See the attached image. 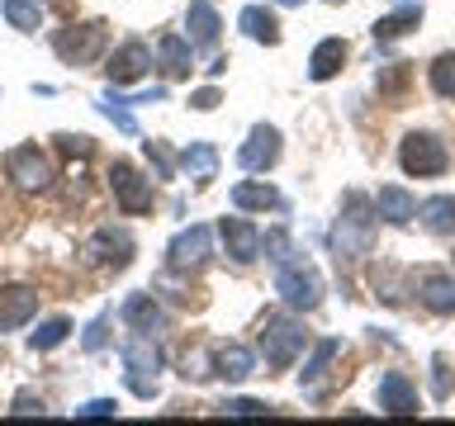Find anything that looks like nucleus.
Listing matches in <instances>:
<instances>
[{"instance_id": "obj_1", "label": "nucleus", "mask_w": 455, "mask_h": 426, "mask_svg": "<svg viewBox=\"0 0 455 426\" xmlns=\"http://www.w3.org/2000/svg\"><path fill=\"white\" fill-rule=\"evenodd\" d=\"M375 227H379V213H375V199H365L361 190H347L341 199V218L332 223V251L337 261H361V256L375 251Z\"/></svg>"}, {"instance_id": "obj_2", "label": "nucleus", "mask_w": 455, "mask_h": 426, "mask_svg": "<svg viewBox=\"0 0 455 426\" xmlns=\"http://www.w3.org/2000/svg\"><path fill=\"white\" fill-rule=\"evenodd\" d=\"M261 355H266V365L270 369H290L299 355L308 351V327L299 322V318H290V312H275V318H266L261 322Z\"/></svg>"}, {"instance_id": "obj_3", "label": "nucleus", "mask_w": 455, "mask_h": 426, "mask_svg": "<svg viewBox=\"0 0 455 426\" xmlns=\"http://www.w3.org/2000/svg\"><path fill=\"white\" fill-rule=\"evenodd\" d=\"M275 294H280V304H284V308L313 312V308L323 304V275L304 261V256H294V261H284V265H280Z\"/></svg>"}, {"instance_id": "obj_4", "label": "nucleus", "mask_w": 455, "mask_h": 426, "mask_svg": "<svg viewBox=\"0 0 455 426\" xmlns=\"http://www.w3.org/2000/svg\"><path fill=\"white\" fill-rule=\"evenodd\" d=\"M398 166H403L408 176H418V180L446 176L451 170V147L436 133H403V142H398Z\"/></svg>"}, {"instance_id": "obj_5", "label": "nucleus", "mask_w": 455, "mask_h": 426, "mask_svg": "<svg viewBox=\"0 0 455 426\" xmlns=\"http://www.w3.org/2000/svg\"><path fill=\"white\" fill-rule=\"evenodd\" d=\"M105 43H109V34H105V24H100V20L67 24V28H57V34H52V48H57V57H62L67 67H91V62H100Z\"/></svg>"}, {"instance_id": "obj_6", "label": "nucleus", "mask_w": 455, "mask_h": 426, "mask_svg": "<svg viewBox=\"0 0 455 426\" xmlns=\"http://www.w3.org/2000/svg\"><path fill=\"white\" fill-rule=\"evenodd\" d=\"M124 379L128 389H133L138 398H152L156 393V379H162V351L152 346V336H138L124 346Z\"/></svg>"}, {"instance_id": "obj_7", "label": "nucleus", "mask_w": 455, "mask_h": 426, "mask_svg": "<svg viewBox=\"0 0 455 426\" xmlns=\"http://www.w3.org/2000/svg\"><path fill=\"white\" fill-rule=\"evenodd\" d=\"M109 190H114V204H119L124 213H152V199H156V190H152V180L142 176V170L133 166V162H114L109 166Z\"/></svg>"}, {"instance_id": "obj_8", "label": "nucleus", "mask_w": 455, "mask_h": 426, "mask_svg": "<svg viewBox=\"0 0 455 426\" xmlns=\"http://www.w3.org/2000/svg\"><path fill=\"white\" fill-rule=\"evenodd\" d=\"M280 152H284L280 128H275V123H256L251 133H247V142L237 147V166L251 170V176H266V170L280 162Z\"/></svg>"}, {"instance_id": "obj_9", "label": "nucleus", "mask_w": 455, "mask_h": 426, "mask_svg": "<svg viewBox=\"0 0 455 426\" xmlns=\"http://www.w3.org/2000/svg\"><path fill=\"white\" fill-rule=\"evenodd\" d=\"M148 71H152V48L142 38H128L105 57V76H109L114 91H119V85H138Z\"/></svg>"}, {"instance_id": "obj_10", "label": "nucleus", "mask_w": 455, "mask_h": 426, "mask_svg": "<svg viewBox=\"0 0 455 426\" xmlns=\"http://www.w3.org/2000/svg\"><path fill=\"white\" fill-rule=\"evenodd\" d=\"M213 256V227L204 223H195V227H185V233L171 237V247H166V265L171 270H199Z\"/></svg>"}, {"instance_id": "obj_11", "label": "nucleus", "mask_w": 455, "mask_h": 426, "mask_svg": "<svg viewBox=\"0 0 455 426\" xmlns=\"http://www.w3.org/2000/svg\"><path fill=\"white\" fill-rule=\"evenodd\" d=\"M85 265H114V270H124L128 261H133V237L124 233V227H100V233L85 237Z\"/></svg>"}, {"instance_id": "obj_12", "label": "nucleus", "mask_w": 455, "mask_h": 426, "mask_svg": "<svg viewBox=\"0 0 455 426\" xmlns=\"http://www.w3.org/2000/svg\"><path fill=\"white\" fill-rule=\"evenodd\" d=\"M5 176L20 190H48L52 185V162L38 147H10L5 152Z\"/></svg>"}, {"instance_id": "obj_13", "label": "nucleus", "mask_w": 455, "mask_h": 426, "mask_svg": "<svg viewBox=\"0 0 455 426\" xmlns=\"http://www.w3.org/2000/svg\"><path fill=\"white\" fill-rule=\"evenodd\" d=\"M219 237H223V247L237 265H251L256 256H261V227H256L251 218H223Z\"/></svg>"}, {"instance_id": "obj_14", "label": "nucleus", "mask_w": 455, "mask_h": 426, "mask_svg": "<svg viewBox=\"0 0 455 426\" xmlns=\"http://www.w3.org/2000/svg\"><path fill=\"white\" fill-rule=\"evenodd\" d=\"M119 318L128 322V332H138V336L166 332V308L156 304L152 294H128V298H124V308H119Z\"/></svg>"}, {"instance_id": "obj_15", "label": "nucleus", "mask_w": 455, "mask_h": 426, "mask_svg": "<svg viewBox=\"0 0 455 426\" xmlns=\"http://www.w3.org/2000/svg\"><path fill=\"white\" fill-rule=\"evenodd\" d=\"M418 304L436 318H451L455 312V275L446 270H422L418 275Z\"/></svg>"}, {"instance_id": "obj_16", "label": "nucleus", "mask_w": 455, "mask_h": 426, "mask_svg": "<svg viewBox=\"0 0 455 426\" xmlns=\"http://www.w3.org/2000/svg\"><path fill=\"white\" fill-rule=\"evenodd\" d=\"M185 28H190V48L195 52H213L219 48V34H223V20H219V10H213L209 0H190Z\"/></svg>"}, {"instance_id": "obj_17", "label": "nucleus", "mask_w": 455, "mask_h": 426, "mask_svg": "<svg viewBox=\"0 0 455 426\" xmlns=\"http://www.w3.org/2000/svg\"><path fill=\"white\" fill-rule=\"evenodd\" d=\"M379 412H389V417H418V389H412L408 375H398V369H389V375L379 379Z\"/></svg>"}, {"instance_id": "obj_18", "label": "nucleus", "mask_w": 455, "mask_h": 426, "mask_svg": "<svg viewBox=\"0 0 455 426\" xmlns=\"http://www.w3.org/2000/svg\"><path fill=\"white\" fill-rule=\"evenodd\" d=\"M38 312V289L28 284H0V332H14Z\"/></svg>"}, {"instance_id": "obj_19", "label": "nucleus", "mask_w": 455, "mask_h": 426, "mask_svg": "<svg viewBox=\"0 0 455 426\" xmlns=\"http://www.w3.org/2000/svg\"><path fill=\"white\" fill-rule=\"evenodd\" d=\"M375 213L389 227H408L412 218H418V199H412L403 185H379V194H375Z\"/></svg>"}, {"instance_id": "obj_20", "label": "nucleus", "mask_w": 455, "mask_h": 426, "mask_svg": "<svg viewBox=\"0 0 455 426\" xmlns=\"http://www.w3.org/2000/svg\"><path fill=\"white\" fill-rule=\"evenodd\" d=\"M233 209L237 213H270V209H284V199L275 185L266 180H237L233 185Z\"/></svg>"}, {"instance_id": "obj_21", "label": "nucleus", "mask_w": 455, "mask_h": 426, "mask_svg": "<svg viewBox=\"0 0 455 426\" xmlns=\"http://www.w3.org/2000/svg\"><path fill=\"white\" fill-rule=\"evenodd\" d=\"M213 375L228 383H247L256 375V355L247 346H237V341H228V346L213 351Z\"/></svg>"}, {"instance_id": "obj_22", "label": "nucleus", "mask_w": 455, "mask_h": 426, "mask_svg": "<svg viewBox=\"0 0 455 426\" xmlns=\"http://www.w3.org/2000/svg\"><path fill=\"white\" fill-rule=\"evenodd\" d=\"M347 57H351L347 38H323L318 48H313V57H308V81H332L337 71L347 67Z\"/></svg>"}, {"instance_id": "obj_23", "label": "nucleus", "mask_w": 455, "mask_h": 426, "mask_svg": "<svg viewBox=\"0 0 455 426\" xmlns=\"http://www.w3.org/2000/svg\"><path fill=\"white\" fill-rule=\"evenodd\" d=\"M237 28L251 43H266V48H275V43H280V20L270 14V0H266V5H247V10H242L237 14Z\"/></svg>"}, {"instance_id": "obj_24", "label": "nucleus", "mask_w": 455, "mask_h": 426, "mask_svg": "<svg viewBox=\"0 0 455 426\" xmlns=\"http://www.w3.org/2000/svg\"><path fill=\"white\" fill-rule=\"evenodd\" d=\"M418 223L432 237H455V199L451 194H432L418 204Z\"/></svg>"}, {"instance_id": "obj_25", "label": "nucleus", "mask_w": 455, "mask_h": 426, "mask_svg": "<svg viewBox=\"0 0 455 426\" xmlns=\"http://www.w3.org/2000/svg\"><path fill=\"white\" fill-rule=\"evenodd\" d=\"M156 57H162L166 76H190V67H195V48H190V38H180V34L156 38Z\"/></svg>"}, {"instance_id": "obj_26", "label": "nucleus", "mask_w": 455, "mask_h": 426, "mask_svg": "<svg viewBox=\"0 0 455 426\" xmlns=\"http://www.w3.org/2000/svg\"><path fill=\"white\" fill-rule=\"evenodd\" d=\"M180 166L190 170L195 185L219 180V147H213V142H190V147L180 152Z\"/></svg>"}, {"instance_id": "obj_27", "label": "nucleus", "mask_w": 455, "mask_h": 426, "mask_svg": "<svg viewBox=\"0 0 455 426\" xmlns=\"http://www.w3.org/2000/svg\"><path fill=\"white\" fill-rule=\"evenodd\" d=\"M422 24V5H403V10H394V14H384V20H375V43H398V38H408L412 28Z\"/></svg>"}, {"instance_id": "obj_28", "label": "nucleus", "mask_w": 455, "mask_h": 426, "mask_svg": "<svg viewBox=\"0 0 455 426\" xmlns=\"http://www.w3.org/2000/svg\"><path fill=\"white\" fill-rule=\"evenodd\" d=\"M337 355H341V336L318 341V346H313V355H308V365H304V375H299V383H304V389H318V379L327 375V365H332Z\"/></svg>"}, {"instance_id": "obj_29", "label": "nucleus", "mask_w": 455, "mask_h": 426, "mask_svg": "<svg viewBox=\"0 0 455 426\" xmlns=\"http://www.w3.org/2000/svg\"><path fill=\"white\" fill-rule=\"evenodd\" d=\"M0 14L10 20V28L34 34V28L43 24V0H0Z\"/></svg>"}, {"instance_id": "obj_30", "label": "nucleus", "mask_w": 455, "mask_h": 426, "mask_svg": "<svg viewBox=\"0 0 455 426\" xmlns=\"http://www.w3.org/2000/svg\"><path fill=\"white\" fill-rule=\"evenodd\" d=\"M427 85H432L441 99H455V52L432 57V67H427Z\"/></svg>"}, {"instance_id": "obj_31", "label": "nucleus", "mask_w": 455, "mask_h": 426, "mask_svg": "<svg viewBox=\"0 0 455 426\" xmlns=\"http://www.w3.org/2000/svg\"><path fill=\"white\" fill-rule=\"evenodd\" d=\"M261 251H266V261H275V265H284V261H294V237H290V227H270V233H261Z\"/></svg>"}, {"instance_id": "obj_32", "label": "nucleus", "mask_w": 455, "mask_h": 426, "mask_svg": "<svg viewBox=\"0 0 455 426\" xmlns=\"http://www.w3.org/2000/svg\"><path fill=\"white\" fill-rule=\"evenodd\" d=\"M67 336H71V322L67 318H48V322H38V332L28 336V346L34 351H57Z\"/></svg>"}, {"instance_id": "obj_33", "label": "nucleus", "mask_w": 455, "mask_h": 426, "mask_svg": "<svg viewBox=\"0 0 455 426\" xmlns=\"http://www.w3.org/2000/svg\"><path fill=\"white\" fill-rule=\"evenodd\" d=\"M124 105H128V99H119V95H114V85H109V91H105V95H100V114H105V119H109L114 128H119V133H138V123H133V114H128Z\"/></svg>"}, {"instance_id": "obj_34", "label": "nucleus", "mask_w": 455, "mask_h": 426, "mask_svg": "<svg viewBox=\"0 0 455 426\" xmlns=\"http://www.w3.org/2000/svg\"><path fill=\"white\" fill-rule=\"evenodd\" d=\"M142 152H148V166L156 170V180H171V170H176V156L166 152V142H142Z\"/></svg>"}, {"instance_id": "obj_35", "label": "nucleus", "mask_w": 455, "mask_h": 426, "mask_svg": "<svg viewBox=\"0 0 455 426\" xmlns=\"http://www.w3.org/2000/svg\"><path fill=\"white\" fill-rule=\"evenodd\" d=\"M451 393H455V379H451L446 355H432V398H436V403H446Z\"/></svg>"}, {"instance_id": "obj_36", "label": "nucleus", "mask_w": 455, "mask_h": 426, "mask_svg": "<svg viewBox=\"0 0 455 426\" xmlns=\"http://www.w3.org/2000/svg\"><path fill=\"white\" fill-rule=\"evenodd\" d=\"M219 412H223V417H266L270 403H261V398H228Z\"/></svg>"}, {"instance_id": "obj_37", "label": "nucleus", "mask_w": 455, "mask_h": 426, "mask_svg": "<svg viewBox=\"0 0 455 426\" xmlns=\"http://www.w3.org/2000/svg\"><path fill=\"white\" fill-rule=\"evenodd\" d=\"M185 379H213V369H209V355H185V369H180Z\"/></svg>"}, {"instance_id": "obj_38", "label": "nucleus", "mask_w": 455, "mask_h": 426, "mask_svg": "<svg viewBox=\"0 0 455 426\" xmlns=\"http://www.w3.org/2000/svg\"><path fill=\"white\" fill-rule=\"evenodd\" d=\"M219 105H223V95L213 91V85H204V91L190 95V109H199V114H209V109H219Z\"/></svg>"}, {"instance_id": "obj_39", "label": "nucleus", "mask_w": 455, "mask_h": 426, "mask_svg": "<svg viewBox=\"0 0 455 426\" xmlns=\"http://www.w3.org/2000/svg\"><path fill=\"white\" fill-rule=\"evenodd\" d=\"M10 412H14V417H43V398H34V393H20Z\"/></svg>"}, {"instance_id": "obj_40", "label": "nucleus", "mask_w": 455, "mask_h": 426, "mask_svg": "<svg viewBox=\"0 0 455 426\" xmlns=\"http://www.w3.org/2000/svg\"><path fill=\"white\" fill-rule=\"evenodd\" d=\"M114 412H119V403H114V398H95V403L76 407V417H114Z\"/></svg>"}, {"instance_id": "obj_41", "label": "nucleus", "mask_w": 455, "mask_h": 426, "mask_svg": "<svg viewBox=\"0 0 455 426\" xmlns=\"http://www.w3.org/2000/svg\"><path fill=\"white\" fill-rule=\"evenodd\" d=\"M57 142H62L67 156H91V138H85V133H62Z\"/></svg>"}, {"instance_id": "obj_42", "label": "nucleus", "mask_w": 455, "mask_h": 426, "mask_svg": "<svg viewBox=\"0 0 455 426\" xmlns=\"http://www.w3.org/2000/svg\"><path fill=\"white\" fill-rule=\"evenodd\" d=\"M105 332H109V318H95L91 327H85V351H100V346H105Z\"/></svg>"}, {"instance_id": "obj_43", "label": "nucleus", "mask_w": 455, "mask_h": 426, "mask_svg": "<svg viewBox=\"0 0 455 426\" xmlns=\"http://www.w3.org/2000/svg\"><path fill=\"white\" fill-rule=\"evenodd\" d=\"M204 71H209V76H213V81H219V76H223V71H228V57H213V62H209Z\"/></svg>"}, {"instance_id": "obj_44", "label": "nucleus", "mask_w": 455, "mask_h": 426, "mask_svg": "<svg viewBox=\"0 0 455 426\" xmlns=\"http://www.w3.org/2000/svg\"><path fill=\"white\" fill-rule=\"evenodd\" d=\"M270 5H304V0H270Z\"/></svg>"}, {"instance_id": "obj_45", "label": "nucleus", "mask_w": 455, "mask_h": 426, "mask_svg": "<svg viewBox=\"0 0 455 426\" xmlns=\"http://www.w3.org/2000/svg\"><path fill=\"white\" fill-rule=\"evenodd\" d=\"M327 5H341V0H327Z\"/></svg>"}, {"instance_id": "obj_46", "label": "nucleus", "mask_w": 455, "mask_h": 426, "mask_svg": "<svg viewBox=\"0 0 455 426\" xmlns=\"http://www.w3.org/2000/svg\"><path fill=\"white\" fill-rule=\"evenodd\" d=\"M451 265H455V251H451Z\"/></svg>"}]
</instances>
